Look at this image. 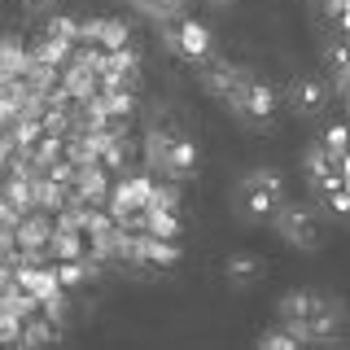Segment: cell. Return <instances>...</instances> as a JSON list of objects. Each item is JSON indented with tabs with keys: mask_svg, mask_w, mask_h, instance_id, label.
<instances>
[{
	"mask_svg": "<svg viewBox=\"0 0 350 350\" xmlns=\"http://www.w3.org/2000/svg\"><path fill=\"white\" fill-rule=\"evenodd\" d=\"M324 70L333 75V79L350 70V44L346 40H337V44H328V49H324Z\"/></svg>",
	"mask_w": 350,
	"mask_h": 350,
	"instance_id": "4fadbf2b",
	"label": "cell"
},
{
	"mask_svg": "<svg viewBox=\"0 0 350 350\" xmlns=\"http://www.w3.org/2000/svg\"><path fill=\"white\" fill-rule=\"evenodd\" d=\"M136 262H145V267H175V262H180V250H175V241H162V237L140 232V254H136Z\"/></svg>",
	"mask_w": 350,
	"mask_h": 350,
	"instance_id": "ba28073f",
	"label": "cell"
},
{
	"mask_svg": "<svg viewBox=\"0 0 350 350\" xmlns=\"http://www.w3.org/2000/svg\"><path fill=\"white\" fill-rule=\"evenodd\" d=\"M237 206H241V215H250V219H276V211L284 206L280 175L271 167L250 171L245 180H241V189H237Z\"/></svg>",
	"mask_w": 350,
	"mask_h": 350,
	"instance_id": "7a4b0ae2",
	"label": "cell"
},
{
	"mask_svg": "<svg viewBox=\"0 0 350 350\" xmlns=\"http://www.w3.org/2000/svg\"><path fill=\"white\" fill-rule=\"evenodd\" d=\"M0 5H9V0H0Z\"/></svg>",
	"mask_w": 350,
	"mask_h": 350,
	"instance_id": "7402d4cb",
	"label": "cell"
},
{
	"mask_svg": "<svg viewBox=\"0 0 350 350\" xmlns=\"http://www.w3.org/2000/svg\"><path fill=\"white\" fill-rule=\"evenodd\" d=\"M280 315L298 337H306V342H328V337H337V328H342V311L328 298H320V293H284Z\"/></svg>",
	"mask_w": 350,
	"mask_h": 350,
	"instance_id": "6da1fadb",
	"label": "cell"
},
{
	"mask_svg": "<svg viewBox=\"0 0 350 350\" xmlns=\"http://www.w3.org/2000/svg\"><path fill=\"white\" fill-rule=\"evenodd\" d=\"M145 232L149 237H162V241H175V237H180V215H175V206L153 202L149 206V219H145Z\"/></svg>",
	"mask_w": 350,
	"mask_h": 350,
	"instance_id": "9c48e42d",
	"label": "cell"
},
{
	"mask_svg": "<svg viewBox=\"0 0 350 350\" xmlns=\"http://www.w3.org/2000/svg\"><path fill=\"white\" fill-rule=\"evenodd\" d=\"M44 36L66 40V44H79V22H75V18H66V14H53L49 22H44Z\"/></svg>",
	"mask_w": 350,
	"mask_h": 350,
	"instance_id": "7c38bea8",
	"label": "cell"
},
{
	"mask_svg": "<svg viewBox=\"0 0 350 350\" xmlns=\"http://www.w3.org/2000/svg\"><path fill=\"white\" fill-rule=\"evenodd\" d=\"M320 145L333 153V158H342V153L350 149V127H342V123H333V127H324V136H320Z\"/></svg>",
	"mask_w": 350,
	"mask_h": 350,
	"instance_id": "5bb4252c",
	"label": "cell"
},
{
	"mask_svg": "<svg viewBox=\"0 0 350 350\" xmlns=\"http://www.w3.org/2000/svg\"><path fill=\"white\" fill-rule=\"evenodd\" d=\"M131 5H136L140 14L158 18V22H167V18H180V14H184V0H131Z\"/></svg>",
	"mask_w": 350,
	"mask_h": 350,
	"instance_id": "8fae6325",
	"label": "cell"
},
{
	"mask_svg": "<svg viewBox=\"0 0 350 350\" xmlns=\"http://www.w3.org/2000/svg\"><path fill=\"white\" fill-rule=\"evenodd\" d=\"M324 96H328V88H324V79H315V75H298L293 88H289V105L298 109V114H320Z\"/></svg>",
	"mask_w": 350,
	"mask_h": 350,
	"instance_id": "52a82bcc",
	"label": "cell"
},
{
	"mask_svg": "<svg viewBox=\"0 0 350 350\" xmlns=\"http://www.w3.org/2000/svg\"><path fill=\"white\" fill-rule=\"evenodd\" d=\"M0 88H5V75H0Z\"/></svg>",
	"mask_w": 350,
	"mask_h": 350,
	"instance_id": "ffe728a7",
	"label": "cell"
},
{
	"mask_svg": "<svg viewBox=\"0 0 350 350\" xmlns=\"http://www.w3.org/2000/svg\"><path fill=\"white\" fill-rule=\"evenodd\" d=\"M346 5H350V0H324V9H328V14H342Z\"/></svg>",
	"mask_w": 350,
	"mask_h": 350,
	"instance_id": "ac0fdd59",
	"label": "cell"
},
{
	"mask_svg": "<svg viewBox=\"0 0 350 350\" xmlns=\"http://www.w3.org/2000/svg\"><path fill=\"white\" fill-rule=\"evenodd\" d=\"M162 44H167L180 62H206V57H211V49H215L211 31H206L197 18H184V14L162 22Z\"/></svg>",
	"mask_w": 350,
	"mask_h": 350,
	"instance_id": "3957f363",
	"label": "cell"
},
{
	"mask_svg": "<svg viewBox=\"0 0 350 350\" xmlns=\"http://www.w3.org/2000/svg\"><path fill=\"white\" fill-rule=\"evenodd\" d=\"M14 118H18V105H14V96H9V88H0V131L14 127Z\"/></svg>",
	"mask_w": 350,
	"mask_h": 350,
	"instance_id": "2e32d148",
	"label": "cell"
},
{
	"mask_svg": "<svg viewBox=\"0 0 350 350\" xmlns=\"http://www.w3.org/2000/svg\"><path fill=\"white\" fill-rule=\"evenodd\" d=\"M53 5H57V0H22V9H31V14H49Z\"/></svg>",
	"mask_w": 350,
	"mask_h": 350,
	"instance_id": "e0dca14e",
	"label": "cell"
},
{
	"mask_svg": "<svg viewBox=\"0 0 350 350\" xmlns=\"http://www.w3.org/2000/svg\"><path fill=\"white\" fill-rule=\"evenodd\" d=\"M228 276H232V280H254L258 276V258L232 254V258H228Z\"/></svg>",
	"mask_w": 350,
	"mask_h": 350,
	"instance_id": "9a60e30c",
	"label": "cell"
},
{
	"mask_svg": "<svg viewBox=\"0 0 350 350\" xmlns=\"http://www.w3.org/2000/svg\"><path fill=\"white\" fill-rule=\"evenodd\" d=\"M258 350H306V337H298L289 324H276L258 337Z\"/></svg>",
	"mask_w": 350,
	"mask_h": 350,
	"instance_id": "30bf717a",
	"label": "cell"
},
{
	"mask_svg": "<svg viewBox=\"0 0 350 350\" xmlns=\"http://www.w3.org/2000/svg\"><path fill=\"white\" fill-rule=\"evenodd\" d=\"M337 88H342V96L350 101V70H346V75H337Z\"/></svg>",
	"mask_w": 350,
	"mask_h": 350,
	"instance_id": "d6986e66",
	"label": "cell"
},
{
	"mask_svg": "<svg viewBox=\"0 0 350 350\" xmlns=\"http://www.w3.org/2000/svg\"><path fill=\"white\" fill-rule=\"evenodd\" d=\"M211 5H224V0H211Z\"/></svg>",
	"mask_w": 350,
	"mask_h": 350,
	"instance_id": "44dd1931",
	"label": "cell"
},
{
	"mask_svg": "<svg viewBox=\"0 0 350 350\" xmlns=\"http://www.w3.org/2000/svg\"><path fill=\"white\" fill-rule=\"evenodd\" d=\"M276 105H280V96H276V88L271 83H262V79H245V88H241V96H237V114L241 118H250V123H267L271 114H276Z\"/></svg>",
	"mask_w": 350,
	"mask_h": 350,
	"instance_id": "5b68a950",
	"label": "cell"
},
{
	"mask_svg": "<svg viewBox=\"0 0 350 350\" xmlns=\"http://www.w3.org/2000/svg\"><path fill=\"white\" fill-rule=\"evenodd\" d=\"M250 75L241 70V66L232 62H211L202 70V83H206V92L219 96V101H228V105H237V96H241V88H245Z\"/></svg>",
	"mask_w": 350,
	"mask_h": 350,
	"instance_id": "8992f818",
	"label": "cell"
},
{
	"mask_svg": "<svg viewBox=\"0 0 350 350\" xmlns=\"http://www.w3.org/2000/svg\"><path fill=\"white\" fill-rule=\"evenodd\" d=\"M276 228H280V237L289 241L293 250H315L320 245V224H315V215L306 211V206H280Z\"/></svg>",
	"mask_w": 350,
	"mask_h": 350,
	"instance_id": "277c9868",
	"label": "cell"
}]
</instances>
